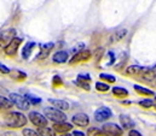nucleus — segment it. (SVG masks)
I'll list each match as a JSON object with an SVG mask.
<instances>
[{"label":"nucleus","mask_w":156,"mask_h":136,"mask_svg":"<svg viewBox=\"0 0 156 136\" xmlns=\"http://www.w3.org/2000/svg\"><path fill=\"white\" fill-rule=\"evenodd\" d=\"M5 124L13 129L22 128L27 124V117L21 112H9L5 116Z\"/></svg>","instance_id":"f257e3e1"},{"label":"nucleus","mask_w":156,"mask_h":136,"mask_svg":"<svg viewBox=\"0 0 156 136\" xmlns=\"http://www.w3.org/2000/svg\"><path fill=\"white\" fill-rule=\"evenodd\" d=\"M44 113H45L46 119L48 118L50 121H52V122H55V123L66 122V119H67V116H66L62 111H59V110H57V108H55V107H46V108L44 110Z\"/></svg>","instance_id":"f03ea898"},{"label":"nucleus","mask_w":156,"mask_h":136,"mask_svg":"<svg viewBox=\"0 0 156 136\" xmlns=\"http://www.w3.org/2000/svg\"><path fill=\"white\" fill-rule=\"evenodd\" d=\"M9 99H10V101L12 102L13 105H16V106H17L18 108H21V110L27 111V110H29V107H30L29 101H28L27 98L23 97V95H20V94H16V93H11L10 97H9Z\"/></svg>","instance_id":"7ed1b4c3"},{"label":"nucleus","mask_w":156,"mask_h":136,"mask_svg":"<svg viewBox=\"0 0 156 136\" xmlns=\"http://www.w3.org/2000/svg\"><path fill=\"white\" fill-rule=\"evenodd\" d=\"M102 131L105 136H122V129L115 123H107L102 127Z\"/></svg>","instance_id":"20e7f679"},{"label":"nucleus","mask_w":156,"mask_h":136,"mask_svg":"<svg viewBox=\"0 0 156 136\" xmlns=\"http://www.w3.org/2000/svg\"><path fill=\"white\" fill-rule=\"evenodd\" d=\"M29 121L38 128H44V127H47V119L44 114H41L39 112H29Z\"/></svg>","instance_id":"39448f33"},{"label":"nucleus","mask_w":156,"mask_h":136,"mask_svg":"<svg viewBox=\"0 0 156 136\" xmlns=\"http://www.w3.org/2000/svg\"><path fill=\"white\" fill-rule=\"evenodd\" d=\"M22 43V39L21 37H13L10 42H9V45L4 48V51H5V53H6V56H10V57H12V56H15L16 53H17V51H18V47H20V45Z\"/></svg>","instance_id":"423d86ee"},{"label":"nucleus","mask_w":156,"mask_h":136,"mask_svg":"<svg viewBox=\"0 0 156 136\" xmlns=\"http://www.w3.org/2000/svg\"><path fill=\"white\" fill-rule=\"evenodd\" d=\"M112 114L113 113H112L110 108H108V107H101V108H98L94 112V119L97 122H105L107 119H109L112 117Z\"/></svg>","instance_id":"0eeeda50"},{"label":"nucleus","mask_w":156,"mask_h":136,"mask_svg":"<svg viewBox=\"0 0 156 136\" xmlns=\"http://www.w3.org/2000/svg\"><path fill=\"white\" fill-rule=\"evenodd\" d=\"M15 29H9L0 34V49L5 48L9 45V42L15 37Z\"/></svg>","instance_id":"6e6552de"},{"label":"nucleus","mask_w":156,"mask_h":136,"mask_svg":"<svg viewBox=\"0 0 156 136\" xmlns=\"http://www.w3.org/2000/svg\"><path fill=\"white\" fill-rule=\"evenodd\" d=\"M91 58V51L88 49H82L78 52L76 54H74V57L70 59V64H75V63H80V62H85V60H88Z\"/></svg>","instance_id":"1a4fd4ad"},{"label":"nucleus","mask_w":156,"mask_h":136,"mask_svg":"<svg viewBox=\"0 0 156 136\" xmlns=\"http://www.w3.org/2000/svg\"><path fill=\"white\" fill-rule=\"evenodd\" d=\"M72 121H73V124H75L78 127H81V128L87 127L88 123H90V118L85 113H78V114H75Z\"/></svg>","instance_id":"9d476101"},{"label":"nucleus","mask_w":156,"mask_h":136,"mask_svg":"<svg viewBox=\"0 0 156 136\" xmlns=\"http://www.w3.org/2000/svg\"><path fill=\"white\" fill-rule=\"evenodd\" d=\"M55 133H59V134H66L68 133L69 130L73 129V124L70 123H67V122H61V123H55L53 124V128Z\"/></svg>","instance_id":"9b49d317"},{"label":"nucleus","mask_w":156,"mask_h":136,"mask_svg":"<svg viewBox=\"0 0 156 136\" xmlns=\"http://www.w3.org/2000/svg\"><path fill=\"white\" fill-rule=\"evenodd\" d=\"M53 46H55V45H53L52 42L41 45L39 54L37 56V59H45V58H47V57H48V53H50V51L53 48Z\"/></svg>","instance_id":"f8f14e48"},{"label":"nucleus","mask_w":156,"mask_h":136,"mask_svg":"<svg viewBox=\"0 0 156 136\" xmlns=\"http://www.w3.org/2000/svg\"><path fill=\"white\" fill-rule=\"evenodd\" d=\"M140 76H142V78H143L144 81H153V80H155L156 78V65L151 66V68H147L144 71H143V73H142Z\"/></svg>","instance_id":"ddd939ff"},{"label":"nucleus","mask_w":156,"mask_h":136,"mask_svg":"<svg viewBox=\"0 0 156 136\" xmlns=\"http://www.w3.org/2000/svg\"><path fill=\"white\" fill-rule=\"evenodd\" d=\"M48 102L51 105H53L55 108L59 110V111H66L69 110V104L64 100H58V99H48Z\"/></svg>","instance_id":"4468645a"},{"label":"nucleus","mask_w":156,"mask_h":136,"mask_svg":"<svg viewBox=\"0 0 156 136\" xmlns=\"http://www.w3.org/2000/svg\"><path fill=\"white\" fill-rule=\"evenodd\" d=\"M145 70V68H142L139 65H131L126 69V73L129 75V76H140L143 73V71Z\"/></svg>","instance_id":"2eb2a0df"},{"label":"nucleus","mask_w":156,"mask_h":136,"mask_svg":"<svg viewBox=\"0 0 156 136\" xmlns=\"http://www.w3.org/2000/svg\"><path fill=\"white\" fill-rule=\"evenodd\" d=\"M68 52H66V51H58L57 53H55V56H53V62L55 63H58V64H62V63H66L67 60H68Z\"/></svg>","instance_id":"dca6fc26"},{"label":"nucleus","mask_w":156,"mask_h":136,"mask_svg":"<svg viewBox=\"0 0 156 136\" xmlns=\"http://www.w3.org/2000/svg\"><path fill=\"white\" fill-rule=\"evenodd\" d=\"M120 122L122 124V128H125V129H132L134 127V122L126 114H121L120 116Z\"/></svg>","instance_id":"f3484780"},{"label":"nucleus","mask_w":156,"mask_h":136,"mask_svg":"<svg viewBox=\"0 0 156 136\" xmlns=\"http://www.w3.org/2000/svg\"><path fill=\"white\" fill-rule=\"evenodd\" d=\"M34 46H35L34 42H28V43L23 47V49H22V57H23V59H28V58H29V56H30V53H32Z\"/></svg>","instance_id":"a211bd4d"},{"label":"nucleus","mask_w":156,"mask_h":136,"mask_svg":"<svg viewBox=\"0 0 156 136\" xmlns=\"http://www.w3.org/2000/svg\"><path fill=\"white\" fill-rule=\"evenodd\" d=\"M126 35H127V29H125V28L119 29V30L115 32V33L113 34V36L110 37V41H120V40H122Z\"/></svg>","instance_id":"6ab92c4d"},{"label":"nucleus","mask_w":156,"mask_h":136,"mask_svg":"<svg viewBox=\"0 0 156 136\" xmlns=\"http://www.w3.org/2000/svg\"><path fill=\"white\" fill-rule=\"evenodd\" d=\"M38 134L40 136H56V133L52 128L44 127V128H38Z\"/></svg>","instance_id":"aec40b11"},{"label":"nucleus","mask_w":156,"mask_h":136,"mask_svg":"<svg viewBox=\"0 0 156 136\" xmlns=\"http://www.w3.org/2000/svg\"><path fill=\"white\" fill-rule=\"evenodd\" d=\"M10 75L13 80H17V81H23L27 77V75L20 70H12V71H10Z\"/></svg>","instance_id":"412c9836"},{"label":"nucleus","mask_w":156,"mask_h":136,"mask_svg":"<svg viewBox=\"0 0 156 136\" xmlns=\"http://www.w3.org/2000/svg\"><path fill=\"white\" fill-rule=\"evenodd\" d=\"M113 94L117 97V98H126L128 95V92L127 89L125 88H121V87H114L113 88Z\"/></svg>","instance_id":"4be33fe9"},{"label":"nucleus","mask_w":156,"mask_h":136,"mask_svg":"<svg viewBox=\"0 0 156 136\" xmlns=\"http://www.w3.org/2000/svg\"><path fill=\"white\" fill-rule=\"evenodd\" d=\"M134 90H136L137 93L142 94V95H155L153 90H150V89H148V88H144V87H140V86H138V84L134 86Z\"/></svg>","instance_id":"5701e85b"},{"label":"nucleus","mask_w":156,"mask_h":136,"mask_svg":"<svg viewBox=\"0 0 156 136\" xmlns=\"http://www.w3.org/2000/svg\"><path fill=\"white\" fill-rule=\"evenodd\" d=\"M12 105L13 104L10 101V99L0 95V108H11Z\"/></svg>","instance_id":"b1692460"},{"label":"nucleus","mask_w":156,"mask_h":136,"mask_svg":"<svg viewBox=\"0 0 156 136\" xmlns=\"http://www.w3.org/2000/svg\"><path fill=\"white\" fill-rule=\"evenodd\" d=\"M75 83L80 86L81 88H83L85 90H90V84H88V81H86V80H83V78H81L80 76H78V80L75 81Z\"/></svg>","instance_id":"393cba45"},{"label":"nucleus","mask_w":156,"mask_h":136,"mask_svg":"<svg viewBox=\"0 0 156 136\" xmlns=\"http://www.w3.org/2000/svg\"><path fill=\"white\" fill-rule=\"evenodd\" d=\"M87 136H105L103 134V131L101 129L97 128H90L87 131Z\"/></svg>","instance_id":"a878e982"},{"label":"nucleus","mask_w":156,"mask_h":136,"mask_svg":"<svg viewBox=\"0 0 156 136\" xmlns=\"http://www.w3.org/2000/svg\"><path fill=\"white\" fill-rule=\"evenodd\" d=\"M99 77H101L102 80L107 81V82H110V83H113V82H115V81H116V78H115L113 75H109V73H101V75H99Z\"/></svg>","instance_id":"bb28decb"},{"label":"nucleus","mask_w":156,"mask_h":136,"mask_svg":"<svg viewBox=\"0 0 156 136\" xmlns=\"http://www.w3.org/2000/svg\"><path fill=\"white\" fill-rule=\"evenodd\" d=\"M96 89L99 90V92H107V90H109V86L107 83H103V82H97L96 83Z\"/></svg>","instance_id":"cd10ccee"},{"label":"nucleus","mask_w":156,"mask_h":136,"mask_svg":"<svg viewBox=\"0 0 156 136\" xmlns=\"http://www.w3.org/2000/svg\"><path fill=\"white\" fill-rule=\"evenodd\" d=\"M26 98H27V100L29 101L30 105H37V104H40L41 102V99L40 98H35V97H33V95H26Z\"/></svg>","instance_id":"c85d7f7f"},{"label":"nucleus","mask_w":156,"mask_h":136,"mask_svg":"<svg viewBox=\"0 0 156 136\" xmlns=\"http://www.w3.org/2000/svg\"><path fill=\"white\" fill-rule=\"evenodd\" d=\"M22 134H23V136H40L39 134H38V131H35V130H33V129H28V128L23 129Z\"/></svg>","instance_id":"c756f323"},{"label":"nucleus","mask_w":156,"mask_h":136,"mask_svg":"<svg viewBox=\"0 0 156 136\" xmlns=\"http://www.w3.org/2000/svg\"><path fill=\"white\" fill-rule=\"evenodd\" d=\"M139 105H140L142 107H145V108H149V107H151V106H154V101H153V100H149V99H144V100H142V101H139Z\"/></svg>","instance_id":"7c9ffc66"},{"label":"nucleus","mask_w":156,"mask_h":136,"mask_svg":"<svg viewBox=\"0 0 156 136\" xmlns=\"http://www.w3.org/2000/svg\"><path fill=\"white\" fill-rule=\"evenodd\" d=\"M10 71H11V70L7 68L6 65H4V64L0 63V72H1V73H10Z\"/></svg>","instance_id":"2f4dec72"},{"label":"nucleus","mask_w":156,"mask_h":136,"mask_svg":"<svg viewBox=\"0 0 156 136\" xmlns=\"http://www.w3.org/2000/svg\"><path fill=\"white\" fill-rule=\"evenodd\" d=\"M128 136H142V134L136 129H131L129 133H128Z\"/></svg>","instance_id":"473e14b6"},{"label":"nucleus","mask_w":156,"mask_h":136,"mask_svg":"<svg viewBox=\"0 0 156 136\" xmlns=\"http://www.w3.org/2000/svg\"><path fill=\"white\" fill-rule=\"evenodd\" d=\"M53 84H55V86H61V84H62V80H61V77L55 76V77H53Z\"/></svg>","instance_id":"72a5a7b5"},{"label":"nucleus","mask_w":156,"mask_h":136,"mask_svg":"<svg viewBox=\"0 0 156 136\" xmlns=\"http://www.w3.org/2000/svg\"><path fill=\"white\" fill-rule=\"evenodd\" d=\"M73 136H85V134H83L82 131H78V130H75V131L73 133Z\"/></svg>","instance_id":"f704fd0d"},{"label":"nucleus","mask_w":156,"mask_h":136,"mask_svg":"<svg viewBox=\"0 0 156 136\" xmlns=\"http://www.w3.org/2000/svg\"><path fill=\"white\" fill-rule=\"evenodd\" d=\"M61 136H73V135H70V134H67V133H66V134H62Z\"/></svg>","instance_id":"c9c22d12"},{"label":"nucleus","mask_w":156,"mask_h":136,"mask_svg":"<svg viewBox=\"0 0 156 136\" xmlns=\"http://www.w3.org/2000/svg\"><path fill=\"white\" fill-rule=\"evenodd\" d=\"M155 99H156V95H155Z\"/></svg>","instance_id":"e433bc0d"},{"label":"nucleus","mask_w":156,"mask_h":136,"mask_svg":"<svg viewBox=\"0 0 156 136\" xmlns=\"http://www.w3.org/2000/svg\"><path fill=\"white\" fill-rule=\"evenodd\" d=\"M0 110H1V108H0Z\"/></svg>","instance_id":"4c0bfd02"}]
</instances>
